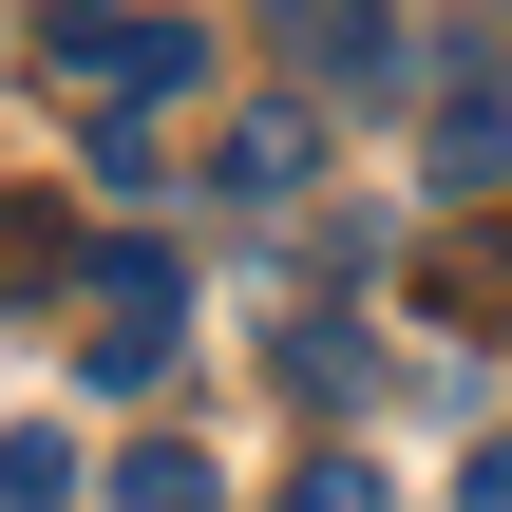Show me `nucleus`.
Instances as JSON below:
<instances>
[{"label":"nucleus","mask_w":512,"mask_h":512,"mask_svg":"<svg viewBox=\"0 0 512 512\" xmlns=\"http://www.w3.org/2000/svg\"><path fill=\"white\" fill-rule=\"evenodd\" d=\"M266 19H285L304 57H361V38H380V0H266Z\"/></svg>","instance_id":"9d476101"},{"label":"nucleus","mask_w":512,"mask_h":512,"mask_svg":"<svg viewBox=\"0 0 512 512\" xmlns=\"http://www.w3.org/2000/svg\"><path fill=\"white\" fill-rule=\"evenodd\" d=\"M76 171H95L114 209H152V190H171V152H152V114H95V152H76Z\"/></svg>","instance_id":"39448f33"},{"label":"nucleus","mask_w":512,"mask_h":512,"mask_svg":"<svg viewBox=\"0 0 512 512\" xmlns=\"http://www.w3.org/2000/svg\"><path fill=\"white\" fill-rule=\"evenodd\" d=\"M304 171H323V114L304 95H247L228 114V209H304Z\"/></svg>","instance_id":"f03ea898"},{"label":"nucleus","mask_w":512,"mask_h":512,"mask_svg":"<svg viewBox=\"0 0 512 512\" xmlns=\"http://www.w3.org/2000/svg\"><path fill=\"white\" fill-rule=\"evenodd\" d=\"M0 512H76V437H0Z\"/></svg>","instance_id":"6e6552de"},{"label":"nucleus","mask_w":512,"mask_h":512,"mask_svg":"<svg viewBox=\"0 0 512 512\" xmlns=\"http://www.w3.org/2000/svg\"><path fill=\"white\" fill-rule=\"evenodd\" d=\"M285 512H399V475H380V456H304V475H285Z\"/></svg>","instance_id":"1a4fd4ad"},{"label":"nucleus","mask_w":512,"mask_h":512,"mask_svg":"<svg viewBox=\"0 0 512 512\" xmlns=\"http://www.w3.org/2000/svg\"><path fill=\"white\" fill-rule=\"evenodd\" d=\"M95 323H152V342H171V323H190V266H171L152 228H114V247H95Z\"/></svg>","instance_id":"7ed1b4c3"},{"label":"nucleus","mask_w":512,"mask_h":512,"mask_svg":"<svg viewBox=\"0 0 512 512\" xmlns=\"http://www.w3.org/2000/svg\"><path fill=\"white\" fill-rule=\"evenodd\" d=\"M494 171H512V114L456 95V114H437V190H494Z\"/></svg>","instance_id":"423d86ee"},{"label":"nucleus","mask_w":512,"mask_h":512,"mask_svg":"<svg viewBox=\"0 0 512 512\" xmlns=\"http://www.w3.org/2000/svg\"><path fill=\"white\" fill-rule=\"evenodd\" d=\"M76 380H95V399H152V380H171V342H152V323H95V342H76Z\"/></svg>","instance_id":"0eeeda50"},{"label":"nucleus","mask_w":512,"mask_h":512,"mask_svg":"<svg viewBox=\"0 0 512 512\" xmlns=\"http://www.w3.org/2000/svg\"><path fill=\"white\" fill-rule=\"evenodd\" d=\"M456 512H512V437H494V456H475V475H456Z\"/></svg>","instance_id":"9b49d317"},{"label":"nucleus","mask_w":512,"mask_h":512,"mask_svg":"<svg viewBox=\"0 0 512 512\" xmlns=\"http://www.w3.org/2000/svg\"><path fill=\"white\" fill-rule=\"evenodd\" d=\"M57 76L95 114H171V95H209V38L152 19V0H57Z\"/></svg>","instance_id":"f257e3e1"},{"label":"nucleus","mask_w":512,"mask_h":512,"mask_svg":"<svg viewBox=\"0 0 512 512\" xmlns=\"http://www.w3.org/2000/svg\"><path fill=\"white\" fill-rule=\"evenodd\" d=\"M114 512H228V456H190V437H133V456H114Z\"/></svg>","instance_id":"20e7f679"}]
</instances>
